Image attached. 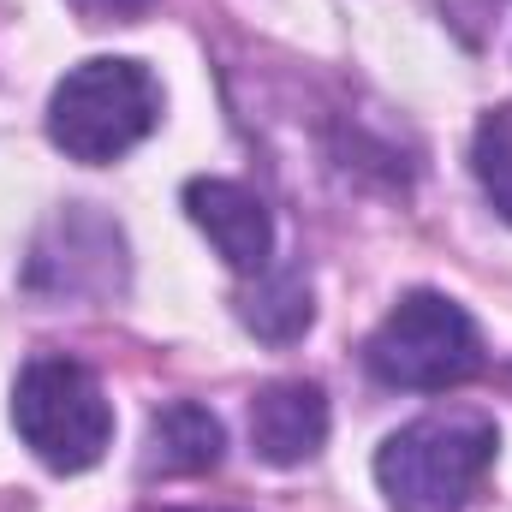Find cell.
<instances>
[{
    "mask_svg": "<svg viewBox=\"0 0 512 512\" xmlns=\"http://www.w3.org/2000/svg\"><path fill=\"white\" fill-rule=\"evenodd\" d=\"M256 286L239 292V322L251 328L256 340L268 346H292L304 340V328L316 322V304H310V280L304 268H262L251 274Z\"/></svg>",
    "mask_w": 512,
    "mask_h": 512,
    "instance_id": "9c48e42d",
    "label": "cell"
},
{
    "mask_svg": "<svg viewBox=\"0 0 512 512\" xmlns=\"http://www.w3.org/2000/svg\"><path fill=\"white\" fill-rule=\"evenodd\" d=\"M126 286V233L90 209L66 203L30 245L24 262V292L48 304H78V298H114Z\"/></svg>",
    "mask_w": 512,
    "mask_h": 512,
    "instance_id": "5b68a950",
    "label": "cell"
},
{
    "mask_svg": "<svg viewBox=\"0 0 512 512\" xmlns=\"http://www.w3.org/2000/svg\"><path fill=\"white\" fill-rule=\"evenodd\" d=\"M495 423L477 411H435L376 447V483L393 512H465L495 465Z\"/></svg>",
    "mask_w": 512,
    "mask_h": 512,
    "instance_id": "6da1fadb",
    "label": "cell"
},
{
    "mask_svg": "<svg viewBox=\"0 0 512 512\" xmlns=\"http://www.w3.org/2000/svg\"><path fill=\"white\" fill-rule=\"evenodd\" d=\"M471 167H477V185H483V197L495 203V215L512 221V102L507 108H489V114L477 120Z\"/></svg>",
    "mask_w": 512,
    "mask_h": 512,
    "instance_id": "30bf717a",
    "label": "cell"
},
{
    "mask_svg": "<svg viewBox=\"0 0 512 512\" xmlns=\"http://www.w3.org/2000/svg\"><path fill=\"white\" fill-rule=\"evenodd\" d=\"M227 453V429L209 405L197 399H173L149 417L143 435V477H203L215 471Z\"/></svg>",
    "mask_w": 512,
    "mask_h": 512,
    "instance_id": "ba28073f",
    "label": "cell"
},
{
    "mask_svg": "<svg viewBox=\"0 0 512 512\" xmlns=\"http://www.w3.org/2000/svg\"><path fill=\"white\" fill-rule=\"evenodd\" d=\"M364 364L382 387L447 393L483 370V328L447 292H405L370 334Z\"/></svg>",
    "mask_w": 512,
    "mask_h": 512,
    "instance_id": "277c9868",
    "label": "cell"
},
{
    "mask_svg": "<svg viewBox=\"0 0 512 512\" xmlns=\"http://www.w3.org/2000/svg\"><path fill=\"white\" fill-rule=\"evenodd\" d=\"M12 429L48 471H90L114 441V405L78 358H30L12 382Z\"/></svg>",
    "mask_w": 512,
    "mask_h": 512,
    "instance_id": "3957f363",
    "label": "cell"
},
{
    "mask_svg": "<svg viewBox=\"0 0 512 512\" xmlns=\"http://www.w3.org/2000/svg\"><path fill=\"white\" fill-rule=\"evenodd\" d=\"M78 18H90V24H131V18H143L155 0H66Z\"/></svg>",
    "mask_w": 512,
    "mask_h": 512,
    "instance_id": "8fae6325",
    "label": "cell"
},
{
    "mask_svg": "<svg viewBox=\"0 0 512 512\" xmlns=\"http://www.w3.org/2000/svg\"><path fill=\"white\" fill-rule=\"evenodd\" d=\"M155 126H161V84L143 60H120V54L72 66L48 102V137L84 167L120 161Z\"/></svg>",
    "mask_w": 512,
    "mask_h": 512,
    "instance_id": "7a4b0ae2",
    "label": "cell"
},
{
    "mask_svg": "<svg viewBox=\"0 0 512 512\" xmlns=\"http://www.w3.org/2000/svg\"><path fill=\"white\" fill-rule=\"evenodd\" d=\"M185 215L197 221V233L221 251L233 274H262L274 256V215L239 179H191L185 185Z\"/></svg>",
    "mask_w": 512,
    "mask_h": 512,
    "instance_id": "8992f818",
    "label": "cell"
},
{
    "mask_svg": "<svg viewBox=\"0 0 512 512\" xmlns=\"http://www.w3.org/2000/svg\"><path fill=\"white\" fill-rule=\"evenodd\" d=\"M173 512H227V507H173Z\"/></svg>",
    "mask_w": 512,
    "mask_h": 512,
    "instance_id": "7c38bea8",
    "label": "cell"
},
{
    "mask_svg": "<svg viewBox=\"0 0 512 512\" xmlns=\"http://www.w3.org/2000/svg\"><path fill=\"white\" fill-rule=\"evenodd\" d=\"M328 441V393L316 382H268L251 399V447L268 465H304Z\"/></svg>",
    "mask_w": 512,
    "mask_h": 512,
    "instance_id": "52a82bcc",
    "label": "cell"
}]
</instances>
